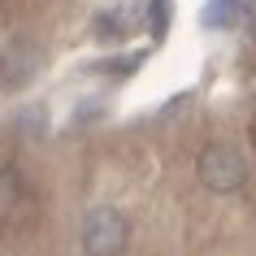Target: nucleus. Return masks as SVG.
Segmentation results:
<instances>
[{
    "mask_svg": "<svg viewBox=\"0 0 256 256\" xmlns=\"http://www.w3.org/2000/svg\"><path fill=\"white\" fill-rule=\"evenodd\" d=\"M165 26H170V0H152L148 30H152V35H165Z\"/></svg>",
    "mask_w": 256,
    "mask_h": 256,
    "instance_id": "nucleus-7",
    "label": "nucleus"
},
{
    "mask_svg": "<svg viewBox=\"0 0 256 256\" xmlns=\"http://www.w3.org/2000/svg\"><path fill=\"white\" fill-rule=\"evenodd\" d=\"M248 14H252V0H208L204 4V26H234Z\"/></svg>",
    "mask_w": 256,
    "mask_h": 256,
    "instance_id": "nucleus-5",
    "label": "nucleus"
},
{
    "mask_svg": "<svg viewBox=\"0 0 256 256\" xmlns=\"http://www.w3.org/2000/svg\"><path fill=\"white\" fill-rule=\"evenodd\" d=\"M126 243H130V222L118 208H104L100 204V208H92V213L82 217V226H78L82 256H122Z\"/></svg>",
    "mask_w": 256,
    "mask_h": 256,
    "instance_id": "nucleus-1",
    "label": "nucleus"
},
{
    "mask_svg": "<svg viewBox=\"0 0 256 256\" xmlns=\"http://www.w3.org/2000/svg\"><path fill=\"white\" fill-rule=\"evenodd\" d=\"M148 14H152V0H113V9L96 18V40H122V35L144 26Z\"/></svg>",
    "mask_w": 256,
    "mask_h": 256,
    "instance_id": "nucleus-3",
    "label": "nucleus"
},
{
    "mask_svg": "<svg viewBox=\"0 0 256 256\" xmlns=\"http://www.w3.org/2000/svg\"><path fill=\"white\" fill-rule=\"evenodd\" d=\"M40 70H44V52L35 44H26V40H14L0 52V82H4V87H26Z\"/></svg>",
    "mask_w": 256,
    "mask_h": 256,
    "instance_id": "nucleus-4",
    "label": "nucleus"
},
{
    "mask_svg": "<svg viewBox=\"0 0 256 256\" xmlns=\"http://www.w3.org/2000/svg\"><path fill=\"white\" fill-rule=\"evenodd\" d=\"M18 196H22L18 170L14 165H0V222H9V213L18 208Z\"/></svg>",
    "mask_w": 256,
    "mask_h": 256,
    "instance_id": "nucleus-6",
    "label": "nucleus"
},
{
    "mask_svg": "<svg viewBox=\"0 0 256 256\" xmlns=\"http://www.w3.org/2000/svg\"><path fill=\"white\" fill-rule=\"evenodd\" d=\"M196 174H200V182L208 191L230 196V191H239L243 182H248V161H243L230 144H208V148L200 152V161H196Z\"/></svg>",
    "mask_w": 256,
    "mask_h": 256,
    "instance_id": "nucleus-2",
    "label": "nucleus"
}]
</instances>
